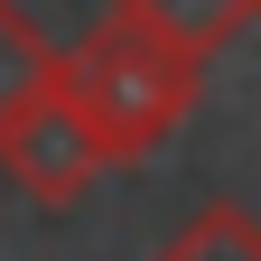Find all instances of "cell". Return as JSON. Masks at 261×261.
Wrapping results in <instances>:
<instances>
[{
    "label": "cell",
    "mask_w": 261,
    "mask_h": 261,
    "mask_svg": "<svg viewBox=\"0 0 261 261\" xmlns=\"http://www.w3.org/2000/svg\"><path fill=\"white\" fill-rule=\"evenodd\" d=\"M56 84H65V103L84 112L103 168H130V159H149V149L196 112L205 56H187V47H168V38H140V28L112 19V28H93L75 56H56Z\"/></svg>",
    "instance_id": "obj_1"
},
{
    "label": "cell",
    "mask_w": 261,
    "mask_h": 261,
    "mask_svg": "<svg viewBox=\"0 0 261 261\" xmlns=\"http://www.w3.org/2000/svg\"><path fill=\"white\" fill-rule=\"evenodd\" d=\"M47 75H56V47L38 38V19H28L19 0H0V121H10Z\"/></svg>",
    "instance_id": "obj_5"
},
{
    "label": "cell",
    "mask_w": 261,
    "mask_h": 261,
    "mask_svg": "<svg viewBox=\"0 0 261 261\" xmlns=\"http://www.w3.org/2000/svg\"><path fill=\"white\" fill-rule=\"evenodd\" d=\"M112 19L140 28V38H168L187 56H215L252 28V0H112Z\"/></svg>",
    "instance_id": "obj_3"
},
{
    "label": "cell",
    "mask_w": 261,
    "mask_h": 261,
    "mask_svg": "<svg viewBox=\"0 0 261 261\" xmlns=\"http://www.w3.org/2000/svg\"><path fill=\"white\" fill-rule=\"evenodd\" d=\"M252 19H261V0H252Z\"/></svg>",
    "instance_id": "obj_6"
},
{
    "label": "cell",
    "mask_w": 261,
    "mask_h": 261,
    "mask_svg": "<svg viewBox=\"0 0 261 261\" xmlns=\"http://www.w3.org/2000/svg\"><path fill=\"white\" fill-rule=\"evenodd\" d=\"M159 261H261V215L205 205V215H187L177 233L159 243Z\"/></svg>",
    "instance_id": "obj_4"
},
{
    "label": "cell",
    "mask_w": 261,
    "mask_h": 261,
    "mask_svg": "<svg viewBox=\"0 0 261 261\" xmlns=\"http://www.w3.org/2000/svg\"><path fill=\"white\" fill-rule=\"evenodd\" d=\"M0 168H10V187H28L38 205H65V196H84L93 177H103V149H93L84 112L65 103V84L47 75L28 103L0 121Z\"/></svg>",
    "instance_id": "obj_2"
}]
</instances>
